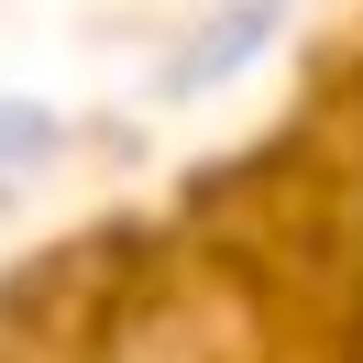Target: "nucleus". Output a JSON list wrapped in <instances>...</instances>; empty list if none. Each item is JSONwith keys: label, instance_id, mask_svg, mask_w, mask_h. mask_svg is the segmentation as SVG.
<instances>
[{"label": "nucleus", "instance_id": "nucleus-2", "mask_svg": "<svg viewBox=\"0 0 363 363\" xmlns=\"http://www.w3.org/2000/svg\"><path fill=\"white\" fill-rule=\"evenodd\" d=\"M45 143H55V121H45V111H0V165H33Z\"/></svg>", "mask_w": 363, "mask_h": 363}, {"label": "nucleus", "instance_id": "nucleus-1", "mask_svg": "<svg viewBox=\"0 0 363 363\" xmlns=\"http://www.w3.org/2000/svg\"><path fill=\"white\" fill-rule=\"evenodd\" d=\"M275 23H286V0H242V11H220L187 55H165V89H209V77H231L253 45H275Z\"/></svg>", "mask_w": 363, "mask_h": 363}]
</instances>
